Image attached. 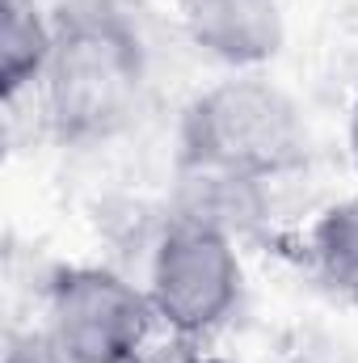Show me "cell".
I'll use <instances>...</instances> for the list:
<instances>
[{
  "label": "cell",
  "instance_id": "6",
  "mask_svg": "<svg viewBox=\"0 0 358 363\" xmlns=\"http://www.w3.org/2000/svg\"><path fill=\"white\" fill-rule=\"evenodd\" d=\"M169 220H185V224L224 233L241 245L245 237L262 233V224L270 220V182L178 161L173 194H169Z\"/></svg>",
  "mask_w": 358,
  "mask_h": 363
},
{
  "label": "cell",
  "instance_id": "3",
  "mask_svg": "<svg viewBox=\"0 0 358 363\" xmlns=\"http://www.w3.org/2000/svg\"><path fill=\"white\" fill-rule=\"evenodd\" d=\"M42 334L68 363H139L165 334L144 283L110 267H64L42 296Z\"/></svg>",
  "mask_w": 358,
  "mask_h": 363
},
{
  "label": "cell",
  "instance_id": "2",
  "mask_svg": "<svg viewBox=\"0 0 358 363\" xmlns=\"http://www.w3.org/2000/svg\"><path fill=\"white\" fill-rule=\"evenodd\" d=\"M178 161L278 182L308 161L304 110L262 72H228L181 110Z\"/></svg>",
  "mask_w": 358,
  "mask_h": 363
},
{
  "label": "cell",
  "instance_id": "4",
  "mask_svg": "<svg viewBox=\"0 0 358 363\" xmlns=\"http://www.w3.org/2000/svg\"><path fill=\"white\" fill-rule=\"evenodd\" d=\"M144 291L156 308L161 330L173 342L198 347L219 325H228L245 296L241 245L224 233L169 220L148 250Z\"/></svg>",
  "mask_w": 358,
  "mask_h": 363
},
{
  "label": "cell",
  "instance_id": "11",
  "mask_svg": "<svg viewBox=\"0 0 358 363\" xmlns=\"http://www.w3.org/2000/svg\"><path fill=\"white\" fill-rule=\"evenodd\" d=\"M346 148H350V165L358 174V93L350 101V114H346Z\"/></svg>",
  "mask_w": 358,
  "mask_h": 363
},
{
  "label": "cell",
  "instance_id": "8",
  "mask_svg": "<svg viewBox=\"0 0 358 363\" xmlns=\"http://www.w3.org/2000/svg\"><path fill=\"white\" fill-rule=\"evenodd\" d=\"M304 254L321 283L346 300H358V190L316 211L304 237Z\"/></svg>",
  "mask_w": 358,
  "mask_h": 363
},
{
  "label": "cell",
  "instance_id": "7",
  "mask_svg": "<svg viewBox=\"0 0 358 363\" xmlns=\"http://www.w3.org/2000/svg\"><path fill=\"white\" fill-rule=\"evenodd\" d=\"M55 47V13L42 0H4L0 9V93L13 106L21 93H34Z\"/></svg>",
  "mask_w": 358,
  "mask_h": 363
},
{
  "label": "cell",
  "instance_id": "1",
  "mask_svg": "<svg viewBox=\"0 0 358 363\" xmlns=\"http://www.w3.org/2000/svg\"><path fill=\"white\" fill-rule=\"evenodd\" d=\"M38 114L68 148L127 135L148 97V47L114 0H68L55 9V47L38 81Z\"/></svg>",
  "mask_w": 358,
  "mask_h": 363
},
{
  "label": "cell",
  "instance_id": "9",
  "mask_svg": "<svg viewBox=\"0 0 358 363\" xmlns=\"http://www.w3.org/2000/svg\"><path fill=\"white\" fill-rule=\"evenodd\" d=\"M4 363H68V359L47 342V334H30V338H21V342L8 347Z\"/></svg>",
  "mask_w": 358,
  "mask_h": 363
},
{
  "label": "cell",
  "instance_id": "5",
  "mask_svg": "<svg viewBox=\"0 0 358 363\" xmlns=\"http://www.w3.org/2000/svg\"><path fill=\"white\" fill-rule=\"evenodd\" d=\"M181 30L228 72H262L287 43L282 0H181Z\"/></svg>",
  "mask_w": 358,
  "mask_h": 363
},
{
  "label": "cell",
  "instance_id": "10",
  "mask_svg": "<svg viewBox=\"0 0 358 363\" xmlns=\"http://www.w3.org/2000/svg\"><path fill=\"white\" fill-rule=\"evenodd\" d=\"M139 363H190V342H173V347H152Z\"/></svg>",
  "mask_w": 358,
  "mask_h": 363
},
{
  "label": "cell",
  "instance_id": "12",
  "mask_svg": "<svg viewBox=\"0 0 358 363\" xmlns=\"http://www.w3.org/2000/svg\"><path fill=\"white\" fill-rule=\"evenodd\" d=\"M190 363H236V359L215 355V351H198V347H190Z\"/></svg>",
  "mask_w": 358,
  "mask_h": 363
}]
</instances>
